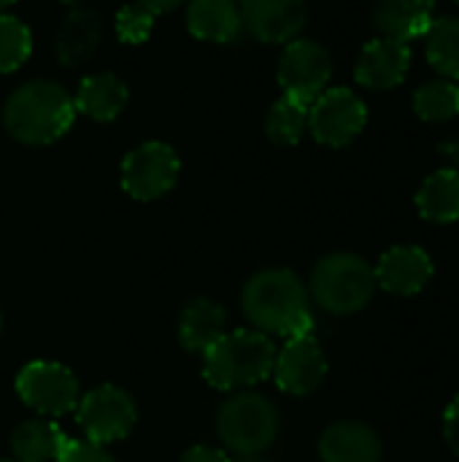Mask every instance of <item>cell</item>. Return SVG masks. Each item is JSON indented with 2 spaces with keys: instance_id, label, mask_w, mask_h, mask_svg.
Instances as JSON below:
<instances>
[{
  "instance_id": "1f68e13d",
  "label": "cell",
  "mask_w": 459,
  "mask_h": 462,
  "mask_svg": "<svg viewBox=\"0 0 459 462\" xmlns=\"http://www.w3.org/2000/svg\"><path fill=\"white\" fill-rule=\"evenodd\" d=\"M441 154H446L449 160H454L459 171V141H449V143H441Z\"/></svg>"
},
{
  "instance_id": "d6a6232c",
  "label": "cell",
  "mask_w": 459,
  "mask_h": 462,
  "mask_svg": "<svg viewBox=\"0 0 459 462\" xmlns=\"http://www.w3.org/2000/svg\"><path fill=\"white\" fill-rule=\"evenodd\" d=\"M11 3H14V0H0V14H3V11H5V8L11 5Z\"/></svg>"
},
{
  "instance_id": "30bf717a",
  "label": "cell",
  "mask_w": 459,
  "mask_h": 462,
  "mask_svg": "<svg viewBox=\"0 0 459 462\" xmlns=\"http://www.w3.org/2000/svg\"><path fill=\"white\" fill-rule=\"evenodd\" d=\"M135 420L138 411L133 398L114 384H103L78 401V425L84 428L87 441L97 447L127 439Z\"/></svg>"
},
{
  "instance_id": "5b68a950",
  "label": "cell",
  "mask_w": 459,
  "mask_h": 462,
  "mask_svg": "<svg viewBox=\"0 0 459 462\" xmlns=\"http://www.w3.org/2000/svg\"><path fill=\"white\" fill-rule=\"evenodd\" d=\"M219 439L238 457H257L279 436V411L276 406L257 393H238L219 409L216 417Z\"/></svg>"
},
{
  "instance_id": "83f0119b",
  "label": "cell",
  "mask_w": 459,
  "mask_h": 462,
  "mask_svg": "<svg viewBox=\"0 0 459 462\" xmlns=\"http://www.w3.org/2000/svg\"><path fill=\"white\" fill-rule=\"evenodd\" d=\"M57 462H114V457L92 441H70L68 439Z\"/></svg>"
},
{
  "instance_id": "4316f807",
  "label": "cell",
  "mask_w": 459,
  "mask_h": 462,
  "mask_svg": "<svg viewBox=\"0 0 459 462\" xmlns=\"http://www.w3.org/2000/svg\"><path fill=\"white\" fill-rule=\"evenodd\" d=\"M154 27V14L143 5H124L116 14V32L124 43H143Z\"/></svg>"
},
{
  "instance_id": "74e56055",
  "label": "cell",
  "mask_w": 459,
  "mask_h": 462,
  "mask_svg": "<svg viewBox=\"0 0 459 462\" xmlns=\"http://www.w3.org/2000/svg\"><path fill=\"white\" fill-rule=\"evenodd\" d=\"M457 5H459V0H457Z\"/></svg>"
},
{
  "instance_id": "d6986e66",
  "label": "cell",
  "mask_w": 459,
  "mask_h": 462,
  "mask_svg": "<svg viewBox=\"0 0 459 462\" xmlns=\"http://www.w3.org/2000/svg\"><path fill=\"white\" fill-rule=\"evenodd\" d=\"M187 27L200 41L230 43L238 38L243 22L235 0H189Z\"/></svg>"
},
{
  "instance_id": "9a60e30c",
  "label": "cell",
  "mask_w": 459,
  "mask_h": 462,
  "mask_svg": "<svg viewBox=\"0 0 459 462\" xmlns=\"http://www.w3.org/2000/svg\"><path fill=\"white\" fill-rule=\"evenodd\" d=\"M322 462H381V439L363 422H335L319 439Z\"/></svg>"
},
{
  "instance_id": "ffe728a7",
  "label": "cell",
  "mask_w": 459,
  "mask_h": 462,
  "mask_svg": "<svg viewBox=\"0 0 459 462\" xmlns=\"http://www.w3.org/2000/svg\"><path fill=\"white\" fill-rule=\"evenodd\" d=\"M76 111L92 116L95 122H111L127 106V87L114 73H95L87 76L73 97Z\"/></svg>"
},
{
  "instance_id": "ac0fdd59",
  "label": "cell",
  "mask_w": 459,
  "mask_h": 462,
  "mask_svg": "<svg viewBox=\"0 0 459 462\" xmlns=\"http://www.w3.org/2000/svg\"><path fill=\"white\" fill-rule=\"evenodd\" d=\"M103 41V19L97 11L89 8H76L65 19L57 35V57L68 68L84 65L100 46Z\"/></svg>"
},
{
  "instance_id": "3957f363",
  "label": "cell",
  "mask_w": 459,
  "mask_h": 462,
  "mask_svg": "<svg viewBox=\"0 0 459 462\" xmlns=\"http://www.w3.org/2000/svg\"><path fill=\"white\" fill-rule=\"evenodd\" d=\"M276 346L265 333L235 330L225 333L203 352V376L216 390H243L273 374Z\"/></svg>"
},
{
  "instance_id": "e575fe53",
  "label": "cell",
  "mask_w": 459,
  "mask_h": 462,
  "mask_svg": "<svg viewBox=\"0 0 459 462\" xmlns=\"http://www.w3.org/2000/svg\"><path fill=\"white\" fill-rule=\"evenodd\" d=\"M62 3H68V5H76V3H81V0H62Z\"/></svg>"
},
{
  "instance_id": "7a4b0ae2",
  "label": "cell",
  "mask_w": 459,
  "mask_h": 462,
  "mask_svg": "<svg viewBox=\"0 0 459 462\" xmlns=\"http://www.w3.org/2000/svg\"><path fill=\"white\" fill-rule=\"evenodd\" d=\"M73 119V97L54 81H30L19 87L3 108V122L11 138L30 146L54 143L70 130Z\"/></svg>"
},
{
  "instance_id": "4dcf8cb0",
  "label": "cell",
  "mask_w": 459,
  "mask_h": 462,
  "mask_svg": "<svg viewBox=\"0 0 459 462\" xmlns=\"http://www.w3.org/2000/svg\"><path fill=\"white\" fill-rule=\"evenodd\" d=\"M181 0H138V5H143L146 11H151L154 16L157 14H165V11H173Z\"/></svg>"
},
{
  "instance_id": "52a82bcc",
  "label": "cell",
  "mask_w": 459,
  "mask_h": 462,
  "mask_svg": "<svg viewBox=\"0 0 459 462\" xmlns=\"http://www.w3.org/2000/svg\"><path fill=\"white\" fill-rule=\"evenodd\" d=\"M368 111L365 103L346 87H335L322 92L308 108V130L311 135L330 149L349 146L365 127Z\"/></svg>"
},
{
  "instance_id": "836d02e7",
  "label": "cell",
  "mask_w": 459,
  "mask_h": 462,
  "mask_svg": "<svg viewBox=\"0 0 459 462\" xmlns=\"http://www.w3.org/2000/svg\"><path fill=\"white\" fill-rule=\"evenodd\" d=\"M238 462H265V460H260V455H257V457H241Z\"/></svg>"
},
{
  "instance_id": "e0dca14e",
  "label": "cell",
  "mask_w": 459,
  "mask_h": 462,
  "mask_svg": "<svg viewBox=\"0 0 459 462\" xmlns=\"http://www.w3.org/2000/svg\"><path fill=\"white\" fill-rule=\"evenodd\" d=\"M227 328V314L219 303L208 298H195L184 306L179 319V341L187 352L203 355L208 352Z\"/></svg>"
},
{
  "instance_id": "4fadbf2b",
  "label": "cell",
  "mask_w": 459,
  "mask_h": 462,
  "mask_svg": "<svg viewBox=\"0 0 459 462\" xmlns=\"http://www.w3.org/2000/svg\"><path fill=\"white\" fill-rule=\"evenodd\" d=\"M433 273H436L433 260L419 246H392L390 252L381 254L379 265L373 268L376 287L398 298L422 292L430 284Z\"/></svg>"
},
{
  "instance_id": "f546056e",
  "label": "cell",
  "mask_w": 459,
  "mask_h": 462,
  "mask_svg": "<svg viewBox=\"0 0 459 462\" xmlns=\"http://www.w3.org/2000/svg\"><path fill=\"white\" fill-rule=\"evenodd\" d=\"M181 462H233L222 449H214V447H192Z\"/></svg>"
},
{
  "instance_id": "9c48e42d",
  "label": "cell",
  "mask_w": 459,
  "mask_h": 462,
  "mask_svg": "<svg viewBox=\"0 0 459 462\" xmlns=\"http://www.w3.org/2000/svg\"><path fill=\"white\" fill-rule=\"evenodd\" d=\"M181 162L168 143L149 141L133 149L122 162V187L135 200H157L179 181Z\"/></svg>"
},
{
  "instance_id": "ba28073f",
  "label": "cell",
  "mask_w": 459,
  "mask_h": 462,
  "mask_svg": "<svg viewBox=\"0 0 459 462\" xmlns=\"http://www.w3.org/2000/svg\"><path fill=\"white\" fill-rule=\"evenodd\" d=\"M16 393L32 411L43 417H62L81 401L76 376L65 365L46 360H35L19 371Z\"/></svg>"
},
{
  "instance_id": "5bb4252c",
  "label": "cell",
  "mask_w": 459,
  "mask_h": 462,
  "mask_svg": "<svg viewBox=\"0 0 459 462\" xmlns=\"http://www.w3.org/2000/svg\"><path fill=\"white\" fill-rule=\"evenodd\" d=\"M411 68V46L398 38H376L371 41L354 68V76L368 89H392L403 84Z\"/></svg>"
},
{
  "instance_id": "277c9868",
  "label": "cell",
  "mask_w": 459,
  "mask_h": 462,
  "mask_svg": "<svg viewBox=\"0 0 459 462\" xmlns=\"http://www.w3.org/2000/svg\"><path fill=\"white\" fill-rule=\"evenodd\" d=\"M311 292L325 311L346 317L371 303L376 292V276L360 254L338 252L319 260L311 276Z\"/></svg>"
},
{
  "instance_id": "7c38bea8",
  "label": "cell",
  "mask_w": 459,
  "mask_h": 462,
  "mask_svg": "<svg viewBox=\"0 0 459 462\" xmlns=\"http://www.w3.org/2000/svg\"><path fill=\"white\" fill-rule=\"evenodd\" d=\"M241 22L262 43H289L306 27L303 0H243Z\"/></svg>"
},
{
  "instance_id": "6da1fadb",
  "label": "cell",
  "mask_w": 459,
  "mask_h": 462,
  "mask_svg": "<svg viewBox=\"0 0 459 462\" xmlns=\"http://www.w3.org/2000/svg\"><path fill=\"white\" fill-rule=\"evenodd\" d=\"M243 311L260 333H276L281 338L308 336L314 328L308 292L287 268L254 273L243 287Z\"/></svg>"
},
{
  "instance_id": "8fae6325",
  "label": "cell",
  "mask_w": 459,
  "mask_h": 462,
  "mask_svg": "<svg viewBox=\"0 0 459 462\" xmlns=\"http://www.w3.org/2000/svg\"><path fill=\"white\" fill-rule=\"evenodd\" d=\"M273 376H276L279 390L295 398L311 395L327 376V360H325L319 341L311 333L287 338L284 349L276 352Z\"/></svg>"
},
{
  "instance_id": "603a6c76",
  "label": "cell",
  "mask_w": 459,
  "mask_h": 462,
  "mask_svg": "<svg viewBox=\"0 0 459 462\" xmlns=\"http://www.w3.org/2000/svg\"><path fill=\"white\" fill-rule=\"evenodd\" d=\"M427 62L449 81H459V16H444L425 32Z\"/></svg>"
},
{
  "instance_id": "484cf974",
  "label": "cell",
  "mask_w": 459,
  "mask_h": 462,
  "mask_svg": "<svg viewBox=\"0 0 459 462\" xmlns=\"http://www.w3.org/2000/svg\"><path fill=\"white\" fill-rule=\"evenodd\" d=\"M30 51H32L30 30L19 19L0 14V73H11L22 68Z\"/></svg>"
},
{
  "instance_id": "7402d4cb",
  "label": "cell",
  "mask_w": 459,
  "mask_h": 462,
  "mask_svg": "<svg viewBox=\"0 0 459 462\" xmlns=\"http://www.w3.org/2000/svg\"><path fill=\"white\" fill-rule=\"evenodd\" d=\"M68 439L54 422L30 420L11 433V452L19 462H57Z\"/></svg>"
},
{
  "instance_id": "8992f818",
  "label": "cell",
  "mask_w": 459,
  "mask_h": 462,
  "mask_svg": "<svg viewBox=\"0 0 459 462\" xmlns=\"http://www.w3.org/2000/svg\"><path fill=\"white\" fill-rule=\"evenodd\" d=\"M279 84L287 97L311 106L327 87L333 76V60L330 51L306 38H295L287 43L281 60H279Z\"/></svg>"
},
{
  "instance_id": "f1b7e54d",
  "label": "cell",
  "mask_w": 459,
  "mask_h": 462,
  "mask_svg": "<svg viewBox=\"0 0 459 462\" xmlns=\"http://www.w3.org/2000/svg\"><path fill=\"white\" fill-rule=\"evenodd\" d=\"M444 436H446L449 449L459 457V395L449 403V409L444 414Z\"/></svg>"
},
{
  "instance_id": "8d00e7d4",
  "label": "cell",
  "mask_w": 459,
  "mask_h": 462,
  "mask_svg": "<svg viewBox=\"0 0 459 462\" xmlns=\"http://www.w3.org/2000/svg\"><path fill=\"white\" fill-rule=\"evenodd\" d=\"M0 462H8V460H0Z\"/></svg>"
},
{
  "instance_id": "d590c367",
  "label": "cell",
  "mask_w": 459,
  "mask_h": 462,
  "mask_svg": "<svg viewBox=\"0 0 459 462\" xmlns=\"http://www.w3.org/2000/svg\"><path fill=\"white\" fill-rule=\"evenodd\" d=\"M0 330H3V317H0Z\"/></svg>"
},
{
  "instance_id": "d4e9b609",
  "label": "cell",
  "mask_w": 459,
  "mask_h": 462,
  "mask_svg": "<svg viewBox=\"0 0 459 462\" xmlns=\"http://www.w3.org/2000/svg\"><path fill=\"white\" fill-rule=\"evenodd\" d=\"M414 111L425 122H449L459 116V84L436 79L414 92Z\"/></svg>"
},
{
  "instance_id": "cb8c5ba5",
  "label": "cell",
  "mask_w": 459,
  "mask_h": 462,
  "mask_svg": "<svg viewBox=\"0 0 459 462\" xmlns=\"http://www.w3.org/2000/svg\"><path fill=\"white\" fill-rule=\"evenodd\" d=\"M308 108L311 106H303L292 97H281L273 103V108L268 111V119H265V133L273 143L279 146H295L300 143L303 133L308 130Z\"/></svg>"
},
{
  "instance_id": "44dd1931",
  "label": "cell",
  "mask_w": 459,
  "mask_h": 462,
  "mask_svg": "<svg viewBox=\"0 0 459 462\" xmlns=\"http://www.w3.org/2000/svg\"><path fill=\"white\" fill-rule=\"evenodd\" d=\"M417 211L422 219L436 225H449L459 219V171L441 168L425 179L417 192Z\"/></svg>"
},
{
  "instance_id": "2e32d148",
  "label": "cell",
  "mask_w": 459,
  "mask_h": 462,
  "mask_svg": "<svg viewBox=\"0 0 459 462\" xmlns=\"http://www.w3.org/2000/svg\"><path fill=\"white\" fill-rule=\"evenodd\" d=\"M436 0H376L373 24L384 38L414 41L436 22Z\"/></svg>"
}]
</instances>
